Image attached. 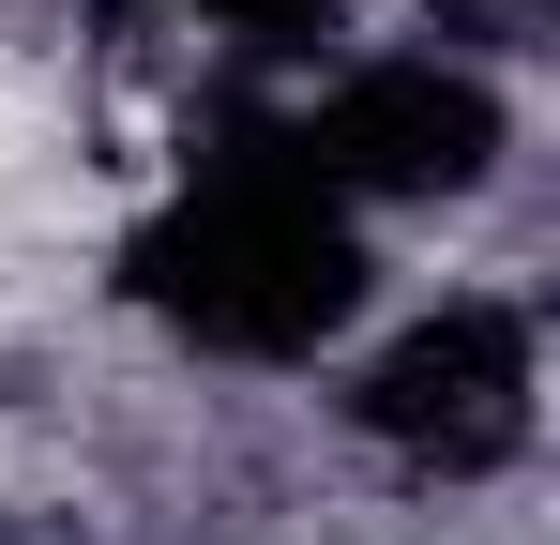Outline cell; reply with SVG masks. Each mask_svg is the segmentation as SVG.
Masks as SVG:
<instances>
[{
  "mask_svg": "<svg viewBox=\"0 0 560 545\" xmlns=\"http://www.w3.org/2000/svg\"><path fill=\"white\" fill-rule=\"evenodd\" d=\"M106 288H121V318H137L167 363H212V379H318V363L364 334V303H378V228L273 152L258 91H212L197 137L167 152V182L121 212Z\"/></svg>",
  "mask_w": 560,
  "mask_h": 545,
  "instance_id": "6da1fadb",
  "label": "cell"
},
{
  "mask_svg": "<svg viewBox=\"0 0 560 545\" xmlns=\"http://www.w3.org/2000/svg\"><path fill=\"white\" fill-rule=\"evenodd\" d=\"M334 440L364 469H394L409 500L515 485L530 440H546V318H530V288L455 272V288L364 303V334L334 349Z\"/></svg>",
  "mask_w": 560,
  "mask_h": 545,
  "instance_id": "7a4b0ae2",
  "label": "cell"
},
{
  "mask_svg": "<svg viewBox=\"0 0 560 545\" xmlns=\"http://www.w3.org/2000/svg\"><path fill=\"white\" fill-rule=\"evenodd\" d=\"M273 152L318 197H349L364 228H409V212H485L515 182V77L469 61L440 31H349L334 61L258 91Z\"/></svg>",
  "mask_w": 560,
  "mask_h": 545,
  "instance_id": "3957f363",
  "label": "cell"
},
{
  "mask_svg": "<svg viewBox=\"0 0 560 545\" xmlns=\"http://www.w3.org/2000/svg\"><path fill=\"white\" fill-rule=\"evenodd\" d=\"M106 31H152V46H197V61H228L243 91L303 77V61H334L349 31H364V0H92Z\"/></svg>",
  "mask_w": 560,
  "mask_h": 545,
  "instance_id": "277c9868",
  "label": "cell"
}]
</instances>
